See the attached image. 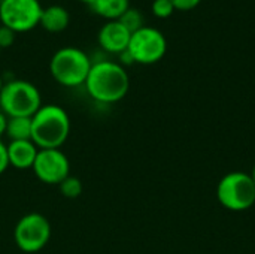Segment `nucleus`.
<instances>
[{"label": "nucleus", "mask_w": 255, "mask_h": 254, "mask_svg": "<svg viewBox=\"0 0 255 254\" xmlns=\"http://www.w3.org/2000/svg\"><path fill=\"white\" fill-rule=\"evenodd\" d=\"M84 87L94 102L112 105L126 97L130 88V78L126 67L118 61L103 58L93 61Z\"/></svg>", "instance_id": "obj_1"}, {"label": "nucleus", "mask_w": 255, "mask_h": 254, "mask_svg": "<svg viewBox=\"0 0 255 254\" xmlns=\"http://www.w3.org/2000/svg\"><path fill=\"white\" fill-rule=\"evenodd\" d=\"M70 129L72 121L67 111L55 103L42 105L31 117V141L39 150L61 148Z\"/></svg>", "instance_id": "obj_2"}, {"label": "nucleus", "mask_w": 255, "mask_h": 254, "mask_svg": "<svg viewBox=\"0 0 255 254\" xmlns=\"http://www.w3.org/2000/svg\"><path fill=\"white\" fill-rule=\"evenodd\" d=\"M93 61L78 46H63L49 60V72L54 81L66 88H76L85 84Z\"/></svg>", "instance_id": "obj_3"}, {"label": "nucleus", "mask_w": 255, "mask_h": 254, "mask_svg": "<svg viewBox=\"0 0 255 254\" xmlns=\"http://www.w3.org/2000/svg\"><path fill=\"white\" fill-rule=\"evenodd\" d=\"M39 88L25 79H9L0 91V111L7 117H33L42 106Z\"/></svg>", "instance_id": "obj_4"}, {"label": "nucleus", "mask_w": 255, "mask_h": 254, "mask_svg": "<svg viewBox=\"0 0 255 254\" xmlns=\"http://www.w3.org/2000/svg\"><path fill=\"white\" fill-rule=\"evenodd\" d=\"M220 204L230 211L241 213L255 205V184L250 174L235 171L221 178L217 187Z\"/></svg>", "instance_id": "obj_5"}, {"label": "nucleus", "mask_w": 255, "mask_h": 254, "mask_svg": "<svg viewBox=\"0 0 255 254\" xmlns=\"http://www.w3.org/2000/svg\"><path fill=\"white\" fill-rule=\"evenodd\" d=\"M51 232V223L43 214L28 213L16 222L13 241L22 253H39L48 246Z\"/></svg>", "instance_id": "obj_6"}, {"label": "nucleus", "mask_w": 255, "mask_h": 254, "mask_svg": "<svg viewBox=\"0 0 255 254\" xmlns=\"http://www.w3.org/2000/svg\"><path fill=\"white\" fill-rule=\"evenodd\" d=\"M127 51L134 63L154 64L164 57L167 51V40L158 28L143 25L137 31L131 33Z\"/></svg>", "instance_id": "obj_7"}, {"label": "nucleus", "mask_w": 255, "mask_h": 254, "mask_svg": "<svg viewBox=\"0 0 255 254\" xmlns=\"http://www.w3.org/2000/svg\"><path fill=\"white\" fill-rule=\"evenodd\" d=\"M42 9L39 0H0V24L27 33L39 25Z\"/></svg>", "instance_id": "obj_8"}, {"label": "nucleus", "mask_w": 255, "mask_h": 254, "mask_svg": "<svg viewBox=\"0 0 255 254\" xmlns=\"http://www.w3.org/2000/svg\"><path fill=\"white\" fill-rule=\"evenodd\" d=\"M31 171L40 183L58 186L70 175V162L61 148L39 150Z\"/></svg>", "instance_id": "obj_9"}, {"label": "nucleus", "mask_w": 255, "mask_h": 254, "mask_svg": "<svg viewBox=\"0 0 255 254\" xmlns=\"http://www.w3.org/2000/svg\"><path fill=\"white\" fill-rule=\"evenodd\" d=\"M131 33L120 21H106L97 33L99 46L105 52L117 55L127 49Z\"/></svg>", "instance_id": "obj_10"}, {"label": "nucleus", "mask_w": 255, "mask_h": 254, "mask_svg": "<svg viewBox=\"0 0 255 254\" xmlns=\"http://www.w3.org/2000/svg\"><path fill=\"white\" fill-rule=\"evenodd\" d=\"M7 145V159H9V166L18 169V171H25L31 169L36 160V156L39 153V148L31 139L25 141H9Z\"/></svg>", "instance_id": "obj_11"}, {"label": "nucleus", "mask_w": 255, "mask_h": 254, "mask_svg": "<svg viewBox=\"0 0 255 254\" xmlns=\"http://www.w3.org/2000/svg\"><path fill=\"white\" fill-rule=\"evenodd\" d=\"M70 13L61 4H51L42 9L39 25L48 33H61L69 27Z\"/></svg>", "instance_id": "obj_12"}, {"label": "nucleus", "mask_w": 255, "mask_h": 254, "mask_svg": "<svg viewBox=\"0 0 255 254\" xmlns=\"http://www.w3.org/2000/svg\"><path fill=\"white\" fill-rule=\"evenodd\" d=\"M130 7V0H94L90 9L106 21H118Z\"/></svg>", "instance_id": "obj_13"}, {"label": "nucleus", "mask_w": 255, "mask_h": 254, "mask_svg": "<svg viewBox=\"0 0 255 254\" xmlns=\"http://www.w3.org/2000/svg\"><path fill=\"white\" fill-rule=\"evenodd\" d=\"M4 135L9 141L31 139V117H7Z\"/></svg>", "instance_id": "obj_14"}, {"label": "nucleus", "mask_w": 255, "mask_h": 254, "mask_svg": "<svg viewBox=\"0 0 255 254\" xmlns=\"http://www.w3.org/2000/svg\"><path fill=\"white\" fill-rule=\"evenodd\" d=\"M60 193L67 198V199H76L81 196L82 190H84V184L82 181L75 177V175H69L67 178H64L60 184H58Z\"/></svg>", "instance_id": "obj_15"}, {"label": "nucleus", "mask_w": 255, "mask_h": 254, "mask_svg": "<svg viewBox=\"0 0 255 254\" xmlns=\"http://www.w3.org/2000/svg\"><path fill=\"white\" fill-rule=\"evenodd\" d=\"M118 21H120L130 33H134V31H137L139 28L143 27V15H142L140 10L134 9V7H128V9L123 13V16H121Z\"/></svg>", "instance_id": "obj_16"}, {"label": "nucleus", "mask_w": 255, "mask_h": 254, "mask_svg": "<svg viewBox=\"0 0 255 254\" xmlns=\"http://www.w3.org/2000/svg\"><path fill=\"white\" fill-rule=\"evenodd\" d=\"M151 10L157 18L163 19V18H169L173 13L175 7L170 0H154L151 4Z\"/></svg>", "instance_id": "obj_17"}, {"label": "nucleus", "mask_w": 255, "mask_h": 254, "mask_svg": "<svg viewBox=\"0 0 255 254\" xmlns=\"http://www.w3.org/2000/svg\"><path fill=\"white\" fill-rule=\"evenodd\" d=\"M15 34L16 33L13 30H10L9 27L0 24V48L3 49V48L12 46L13 42H15Z\"/></svg>", "instance_id": "obj_18"}, {"label": "nucleus", "mask_w": 255, "mask_h": 254, "mask_svg": "<svg viewBox=\"0 0 255 254\" xmlns=\"http://www.w3.org/2000/svg\"><path fill=\"white\" fill-rule=\"evenodd\" d=\"M175 10H191L200 4L202 0H170Z\"/></svg>", "instance_id": "obj_19"}, {"label": "nucleus", "mask_w": 255, "mask_h": 254, "mask_svg": "<svg viewBox=\"0 0 255 254\" xmlns=\"http://www.w3.org/2000/svg\"><path fill=\"white\" fill-rule=\"evenodd\" d=\"M9 168V159H7V145L0 139V175L6 172Z\"/></svg>", "instance_id": "obj_20"}, {"label": "nucleus", "mask_w": 255, "mask_h": 254, "mask_svg": "<svg viewBox=\"0 0 255 254\" xmlns=\"http://www.w3.org/2000/svg\"><path fill=\"white\" fill-rule=\"evenodd\" d=\"M118 57H120V64L124 66V67L126 66H130V64H134V61H133V58H131V55H130V52L127 49L123 51Z\"/></svg>", "instance_id": "obj_21"}, {"label": "nucleus", "mask_w": 255, "mask_h": 254, "mask_svg": "<svg viewBox=\"0 0 255 254\" xmlns=\"http://www.w3.org/2000/svg\"><path fill=\"white\" fill-rule=\"evenodd\" d=\"M6 126H7V115L0 111V139L6 133Z\"/></svg>", "instance_id": "obj_22"}, {"label": "nucleus", "mask_w": 255, "mask_h": 254, "mask_svg": "<svg viewBox=\"0 0 255 254\" xmlns=\"http://www.w3.org/2000/svg\"><path fill=\"white\" fill-rule=\"evenodd\" d=\"M3 85H4V79H3V76H1V73H0V91H1V88H3Z\"/></svg>", "instance_id": "obj_23"}, {"label": "nucleus", "mask_w": 255, "mask_h": 254, "mask_svg": "<svg viewBox=\"0 0 255 254\" xmlns=\"http://www.w3.org/2000/svg\"><path fill=\"white\" fill-rule=\"evenodd\" d=\"M78 1H81V3H85V4H88V6H90V4H91L94 0H78Z\"/></svg>", "instance_id": "obj_24"}, {"label": "nucleus", "mask_w": 255, "mask_h": 254, "mask_svg": "<svg viewBox=\"0 0 255 254\" xmlns=\"http://www.w3.org/2000/svg\"><path fill=\"white\" fill-rule=\"evenodd\" d=\"M250 175H251V178H253V181H254V184H255V166L253 168V172H251Z\"/></svg>", "instance_id": "obj_25"}, {"label": "nucleus", "mask_w": 255, "mask_h": 254, "mask_svg": "<svg viewBox=\"0 0 255 254\" xmlns=\"http://www.w3.org/2000/svg\"><path fill=\"white\" fill-rule=\"evenodd\" d=\"M0 54H1V48H0Z\"/></svg>", "instance_id": "obj_26"}]
</instances>
